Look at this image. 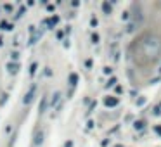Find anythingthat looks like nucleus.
I'll return each instance as SVG.
<instances>
[{
	"label": "nucleus",
	"mask_w": 161,
	"mask_h": 147,
	"mask_svg": "<svg viewBox=\"0 0 161 147\" xmlns=\"http://www.w3.org/2000/svg\"><path fill=\"white\" fill-rule=\"evenodd\" d=\"M92 59H85V68H92Z\"/></svg>",
	"instance_id": "dca6fc26"
},
{
	"label": "nucleus",
	"mask_w": 161,
	"mask_h": 147,
	"mask_svg": "<svg viewBox=\"0 0 161 147\" xmlns=\"http://www.w3.org/2000/svg\"><path fill=\"white\" fill-rule=\"evenodd\" d=\"M45 106H47V95L42 99V104H40V113H43V111H45Z\"/></svg>",
	"instance_id": "ddd939ff"
},
{
	"label": "nucleus",
	"mask_w": 161,
	"mask_h": 147,
	"mask_svg": "<svg viewBox=\"0 0 161 147\" xmlns=\"http://www.w3.org/2000/svg\"><path fill=\"white\" fill-rule=\"evenodd\" d=\"M76 81H78V75H76V73H71V75H69V85L75 87Z\"/></svg>",
	"instance_id": "1a4fd4ad"
},
{
	"label": "nucleus",
	"mask_w": 161,
	"mask_h": 147,
	"mask_svg": "<svg viewBox=\"0 0 161 147\" xmlns=\"http://www.w3.org/2000/svg\"><path fill=\"white\" fill-rule=\"evenodd\" d=\"M116 147H121V146H116Z\"/></svg>",
	"instance_id": "bb28decb"
},
{
	"label": "nucleus",
	"mask_w": 161,
	"mask_h": 147,
	"mask_svg": "<svg viewBox=\"0 0 161 147\" xmlns=\"http://www.w3.org/2000/svg\"><path fill=\"white\" fill-rule=\"evenodd\" d=\"M153 113H154V114H156V116H160V114H161V107H160V106H156V107H154V111H153Z\"/></svg>",
	"instance_id": "f3484780"
},
{
	"label": "nucleus",
	"mask_w": 161,
	"mask_h": 147,
	"mask_svg": "<svg viewBox=\"0 0 161 147\" xmlns=\"http://www.w3.org/2000/svg\"><path fill=\"white\" fill-rule=\"evenodd\" d=\"M57 38H59V40H62V38H64V31H61V29H59V31H57Z\"/></svg>",
	"instance_id": "aec40b11"
},
{
	"label": "nucleus",
	"mask_w": 161,
	"mask_h": 147,
	"mask_svg": "<svg viewBox=\"0 0 161 147\" xmlns=\"http://www.w3.org/2000/svg\"><path fill=\"white\" fill-rule=\"evenodd\" d=\"M35 90H36V87L33 85V87L29 88V92L26 94V97H24V104H29V102L33 101V97H35Z\"/></svg>",
	"instance_id": "39448f33"
},
{
	"label": "nucleus",
	"mask_w": 161,
	"mask_h": 147,
	"mask_svg": "<svg viewBox=\"0 0 161 147\" xmlns=\"http://www.w3.org/2000/svg\"><path fill=\"white\" fill-rule=\"evenodd\" d=\"M90 24H92V26H95V24H97V19H95V17H92V21H90Z\"/></svg>",
	"instance_id": "b1692460"
},
{
	"label": "nucleus",
	"mask_w": 161,
	"mask_h": 147,
	"mask_svg": "<svg viewBox=\"0 0 161 147\" xmlns=\"http://www.w3.org/2000/svg\"><path fill=\"white\" fill-rule=\"evenodd\" d=\"M160 107H161V104H160Z\"/></svg>",
	"instance_id": "cd10ccee"
},
{
	"label": "nucleus",
	"mask_w": 161,
	"mask_h": 147,
	"mask_svg": "<svg viewBox=\"0 0 161 147\" xmlns=\"http://www.w3.org/2000/svg\"><path fill=\"white\" fill-rule=\"evenodd\" d=\"M134 126H135V130H142V128H146V121H142V120H137Z\"/></svg>",
	"instance_id": "9d476101"
},
{
	"label": "nucleus",
	"mask_w": 161,
	"mask_h": 147,
	"mask_svg": "<svg viewBox=\"0 0 161 147\" xmlns=\"http://www.w3.org/2000/svg\"><path fill=\"white\" fill-rule=\"evenodd\" d=\"M111 59H113V61H118V59H120V49H118L116 43L111 45Z\"/></svg>",
	"instance_id": "20e7f679"
},
{
	"label": "nucleus",
	"mask_w": 161,
	"mask_h": 147,
	"mask_svg": "<svg viewBox=\"0 0 161 147\" xmlns=\"http://www.w3.org/2000/svg\"><path fill=\"white\" fill-rule=\"evenodd\" d=\"M132 57L139 66H149L161 57V36L154 33H144L130 47Z\"/></svg>",
	"instance_id": "f257e3e1"
},
{
	"label": "nucleus",
	"mask_w": 161,
	"mask_h": 147,
	"mask_svg": "<svg viewBox=\"0 0 161 147\" xmlns=\"http://www.w3.org/2000/svg\"><path fill=\"white\" fill-rule=\"evenodd\" d=\"M29 43H36V40L40 38V31H36L35 26H29Z\"/></svg>",
	"instance_id": "f03ea898"
},
{
	"label": "nucleus",
	"mask_w": 161,
	"mask_h": 147,
	"mask_svg": "<svg viewBox=\"0 0 161 147\" xmlns=\"http://www.w3.org/2000/svg\"><path fill=\"white\" fill-rule=\"evenodd\" d=\"M154 132H156V133H160V135H161V126H156V128H154Z\"/></svg>",
	"instance_id": "393cba45"
},
{
	"label": "nucleus",
	"mask_w": 161,
	"mask_h": 147,
	"mask_svg": "<svg viewBox=\"0 0 161 147\" xmlns=\"http://www.w3.org/2000/svg\"><path fill=\"white\" fill-rule=\"evenodd\" d=\"M104 73H106V75H111V73H113V68H111V66L104 68Z\"/></svg>",
	"instance_id": "6ab92c4d"
},
{
	"label": "nucleus",
	"mask_w": 161,
	"mask_h": 147,
	"mask_svg": "<svg viewBox=\"0 0 161 147\" xmlns=\"http://www.w3.org/2000/svg\"><path fill=\"white\" fill-rule=\"evenodd\" d=\"M102 9H104L106 14H111V3L109 2H102Z\"/></svg>",
	"instance_id": "9b49d317"
},
{
	"label": "nucleus",
	"mask_w": 161,
	"mask_h": 147,
	"mask_svg": "<svg viewBox=\"0 0 161 147\" xmlns=\"http://www.w3.org/2000/svg\"><path fill=\"white\" fill-rule=\"evenodd\" d=\"M144 102H146V99H139V101H137V106H142Z\"/></svg>",
	"instance_id": "5701e85b"
},
{
	"label": "nucleus",
	"mask_w": 161,
	"mask_h": 147,
	"mask_svg": "<svg viewBox=\"0 0 161 147\" xmlns=\"http://www.w3.org/2000/svg\"><path fill=\"white\" fill-rule=\"evenodd\" d=\"M114 90H116V94H121V90H123V88H121L120 85H116V88H114Z\"/></svg>",
	"instance_id": "4be33fe9"
},
{
	"label": "nucleus",
	"mask_w": 161,
	"mask_h": 147,
	"mask_svg": "<svg viewBox=\"0 0 161 147\" xmlns=\"http://www.w3.org/2000/svg\"><path fill=\"white\" fill-rule=\"evenodd\" d=\"M92 42H94V43L99 42V35H97V33H92Z\"/></svg>",
	"instance_id": "2eb2a0df"
},
{
	"label": "nucleus",
	"mask_w": 161,
	"mask_h": 147,
	"mask_svg": "<svg viewBox=\"0 0 161 147\" xmlns=\"http://www.w3.org/2000/svg\"><path fill=\"white\" fill-rule=\"evenodd\" d=\"M2 43H3V38H2V36H0V45H2Z\"/></svg>",
	"instance_id": "a878e982"
},
{
	"label": "nucleus",
	"mask_w": 161,
	"mask_h": 147,
	"mask_svg": "<svg viewBox=\"0 0 161 147\" xmlns=\"http://www.w3.org/2000/svg\"><path fill=\"white\" fill-rule=\"evenodd\" d=\"M33 142H35V146H40V144L43 142V132H42V130H36V133H35V139H33Z\"/></svg>",
	"instance_id": "423d86ee"
},
{
	"label": "nucleus",
	"mask_w": 161,
	"mask_h": 147,
	"mask_svg": "<svg viewBox=\"0 0 161 147\" xmlns=\"http://www.w3.org/2000/svg\"><path fill=\"white\" fill-rule=\"evenodd\" d=\"M10 55H12V62H14V61H17V59H19V54H17V52H12V54H10Z\"/></svg>",
	"instance_id": "a211bd4d"
},
{
	"label": "nucleus",
	"mask_w": 161,
	"mask_h": 147,
	"mask_svg": "<svg viewBox=\"0 0 161 147\" xmlns=\"http://www.w3.org/2000/svg\"><path fill=\"white\" fill-rule=\"evenodd\" d=\"M7 69L14 75V73H17V71H19V64H17V62H9V64H7Z\"/></svg>",
	"instance_id": "0eeeda50"
},
{
	"label": "nucleus",
	"mask_w": 161,
	"mask_h": 147,
	"mask_svg": "<svg viewBox=\"0 0 161 147\" xmlns=\"http://www.w3.org/2000/svg\"><path fill=\"white\" fill-rule=\"evenodd\" d=\"M35 73H36V62H31V64H29V75L33 76Z\"/></svg>",
	"instance_id": "f8f14e48"
},
{
	"label": "nucleus",
	"mask_w": 161,
	"mask_h": 147,
	"mask_svg": "<svg viewBox=\"0 0 161 147\" xmlns=\"http://www.w3.org/2000/svg\"><path fill=\"white\" fill-rule=\"evenodd\" d=\"M116 83H118V80H116V78H111V80H109V81H108V83H106V87H108V88H109V87H114V85H116Z\"/></svg>",
	"instance_id": "4468645a"
},
{
	"label": "nucleus",
	"mask_w": 161,
	"mask_h": 147,
	"mask_svg": "<svg viewBox=\"0 0 161 147\" xmlns=\"http://www.w3.org/2000/svg\"><path fill=\"white\" fill-rule=\"evenodd\" d=\"M45 76H52V71L49 68H45Z\"/></svg>",
	"instance_id": "412c9836"
},
{
	"label": "nucleus",
	"mask_w": 161,
	"mask_h": 147,
	"mask_svg": "<svg viewBox=\"0 0 161 147\" xmlns=\"http://www.w3.org/2000/svg\"><path fill=\"white\" fill-rule=\"evenodd\" d=\"M104 106H106V107H114V106H118V97H106V99H104Z\"/></svg>",
	"instance_id": "7ed1b4c3"
},
{
	"label": "nucleus",
	"mask_w": 161,
	"mask_h": 147,
	"mask_svg": "<svg viewBox=\"0 0 161 147\" xmlns=\"http://www.w3.org/2000/svg\"><path fill=\"white\" fill-rule=\"evenodd\" d=\"M0 29H5V31H10V29H12V24H10V23H7V21L3 19V21H0Z\"/></svg>",
	"instance_id": "6e6552de"
}]
</instances>
